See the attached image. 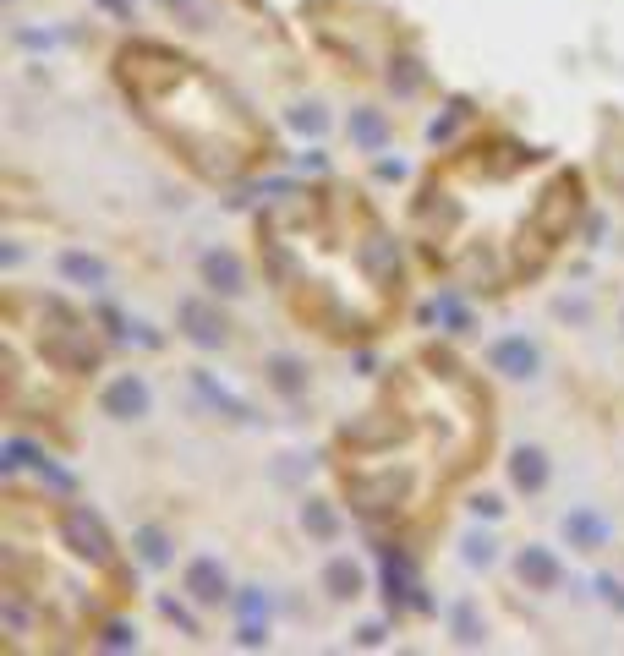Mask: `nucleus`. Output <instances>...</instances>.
Masks as SVG:
<instances>
[{
	"mask_svg": "<svg viewBox=\"0 0 624 656\" xmlns=\"http://www.w3.org/2000/svg\"><path fill=\"white\" fill-rule=\"evenodd\" d=\"M99 646L104 651H137V629L126 618H104L99 624Z\"/></svg>",
	"mask_w": 624,
	"mask_h": 656,
	"instance_id": "bb28decb",
	"label": "nucleus"
},
{
	"mask_svg": "<svg viewBox=\"0 0 624 656\" xmlns=\"http://www.w3.org/2000/svg\"><path fill=\"white\" fill-rule=\"evenodd\" d=\"M515 574H520V585H526V591H559V585H564L559 553H553V547H542V542L520 547V553H515Z\"/></svg>",
	"mask_w": 624,
	"mask_h": 656,
	"instance_id": "9d476101",
	"label": "nucleus"
},
{
	"mask_svg": "<svg viewBox=\"0 0 624 656\" xmlns=\"http://www.w3.org/2000/svg\"><path fill=\"white\" fill-rule=\"evenodd\" d=\"M488 367L504 372V378H515V383H531L542 372V350L531 345L526 334H504V339L488 345Z\"/></svg>",
	"mask_w": 624,
	"mask_h": 656,
	"instance_id": "6e6552de",
	"label": "nucleus"
},
{
	"mask_svg": "<svg viewBox=\"0 0 624 656\" xmlns=\"http://www.w3.org/2000/svg\"><path fill=\"white\" fill-rule=\"evenodd\" d=\"M181 591L198 607H219V602H230V574L219 558H192L187 574H181Z\"/></svg>",
	"mask_w": 624,
	"mask_h": 656,
	"instance_id": "1a4fd4ad",
	"label": "nucleus"
},
{
	"mask_svg": "<svg viewBox=\"0 0 624 656\" xmlns=\"http://www.w3.org/2000/svg\"><path fill=\"white\" fill-rule=\"evenodd\" d=\"M285 121H291V132H302V137H318L323 126H329V115H323V104H296V110L285 115Z\"/></svg>",
	"mask_w": 624,
	"mask_h": 656,
	"instance_id": "cd10ccee",
	"label": "nucleus"
},
{
	"mask_svg": "<svg viewBox=\"0 0 624 656\" xmlns=\"http://www.w3.org/2000/svg\"><path fill=\"white\" fill-rule=\"evenodd\" d=\"M22 465H33V471H44L55 487H66V476L50 465V454H44L39 443H28V438H6V449H0V471L11 476V471H22Z\"/></svg>",
	"mask_w": 624,
	"mask_h": 656,
	"instance_id": "f3484780",
	"label": "nucleus"
},
{
	"mask_svg": "<svg viewBox=\"0 0 624 656\" xmlns=\"http://www.w3.org/2000/svg\"><path fill=\"white\" fill-rule=\"evenodd\" d=\"M384 635H389L384 624H362V629H356V640H362V646H384Z\"/></svg>",
	"mask_w": 624,
	"mask_h": 656,
	"instance_id": "72a5a7b5",
	"label": "nucleus"
},
{
	"mask_svg": "<svg viewBox=\"0 0 624 656\" xmlns=\"http://www.w3.org/2000/svg\"><path fill=\"white\" fill-rule=\"evenodd\" d=\"M345 492H351V509H356V514H389V509H400V503H406L411 476L389 465V471H373V476H351Z\"/></svg>",
	"mask_w": 624,
	"mask_h": 656,
	"instance_id": "39448f33",
	"label": "nucleus"
},
{
	"mask_svg": "<svg viewBox=\"0 0 624 656\" xmlns=\"http://www.w3.org/2000/svg\"><path fill=\"white\" fill-rule=\"evenodd\" d=\"M378 175H384V181H400V175H406V164H400V159H378Z\"/></svg>",
	"mask_w": 624,
	"mask_h": 656,
	"instance_id": "f704fd0d",
	"label": "nucleus"
},
{
	"mask_svg": "<svg viewBox=\"0 0 624 656\" xmlns=\"http://www.w3.org/2000/svg\"><path fill=\"white\" fill-rule=\"evenodd\" d=\"M302 531L318 536V542H334V536H340V514H334V503L307 498V503H302Z\"/></svg>",
	"mask_w": 624,
	"mask_h": 656,
	"instance_id": "412c9836",
	"label": "nucleus"
},
{
	"mask_svg": "<svg viewBox=\"0 0 624 656\" xmlns=\"http://www.w3.org/2000/svg\"><path fill=\"white\" fill-rule=\"evenodd\" d=\"M422 82H427V72H422V61H416V55H395V61H389V88H395L400 99H411Z\"/></svg>",
	"mask_w": 624,
	"mask_h": 656,
	"instance_id": "b1692460",
	"label": "nucleus"
},
{
	"mask_svg": "<svg viewBox=\"0 0 624 656\" xmlns=\"http://www.w3.org/2000/svg\"><path fill=\"white\" fill-rule=\"evenodd\" d=\"M61 312V328H50V334L39 339V350H44V361L50 367H61V372H94L99 367V339L83 328V318H72L66 307H55Z\"/></svg>",
	"mask_w": 624,
	"mask_h": 656,
	"instance_id": "f03ea898",
	"label": "nucleus"
},
{
	"mask_svg": "<svg viewBox=\"0 0 624 656\" xmlns=\"http://www.w3.org/2000/svg\"><path fill=\"white\" fill-rule=\"evenodd\" d=\"M323 591L334 596V602H356V596L367 591V580H362V564H356V558H329V564H323Z\"/></svg>",
	"mask_w": 624,
	"mask_h": 656,
	"instance_id": "a211bd4d",
	"label": "nucleus"
},
{
	"mask_svg": "<svg viewBox=\"0 0 624 656\" xmlns=\"http://www.w3.org/2000/svg\"><path fill=\"white\" fill-rule=\"evenodd\" d=\"M548 476H553V465H548V454H542L537 443H520V449L510 454V482H515V492L537 498V492L548 487Z\"/></svg>",
	"mask_w": 624,
	"mask_h": 656,
	"instance_id": "4468645a",
	"label": "nucleus"
},
{
	"mask_svg": "<svg viewBox=\"0 0 624 656\" xmlns=\"http://www.w3.org/2000/svg\"><path fill=\"white\" fill-rule=\"evenodd\" d=\"M170 6H187V0H170Z\"/></svg>",
	"mask_w": 624,
	"mask_h": 656,
	"instance_id": "e433bc0d",
	"label": "nucleus"
},
{
	"mask_svg": "<svg viewBox=\"0 0 624 656\" xmlns=\"http://www.w3.org/2000/svg\"><path fill=\"white\" fill-rule=\"evenodd\" d=\"M471 514H477V520H499V514H504V498H493V492H477V498H471Z\"/></svg>",
	"mask_w": 624,
	"mask_h": 656,
	"instance_id": "473e14b6",
	"label": "nucleus"
},
{
	"mask_svg": "<svg viewBox=\"0 0 624 656\" xmlns=\"http://www.w3.org/2000/svg\"><path fill=\"white\" fill-rule=\"evenodd\" d=\"M94 6H104V11H115V17H132V0H94Z\"/></svg>",
	"mask_w": 624,
	"mask_h": 656,
	"instance_id": "c9c22d12",
	"label": "nucleus"
},
{
	"mask_svg": "<svg viewBox=\"0 0 624 656\" xmlns=\"http://www.w3.org/2000/svg\"><path fill=\"white\" fill-rule=\"evenodd\" d=\"M356 257H362V268L378 279V285H400V246L384 236V230H373L362 246H356Z\"/></svg>",
	"mask_w": 624,
	"mask_h": 656,
	"instance_id": "2eb2a0df",
	"label": "nucleus"
},
{
	"mask_svg": "<svg viewBox=\"0 0 624 656\" xmlns=\"http://www.w3.org/2000/svg\"><path fill=\"white\" fill-rule=\"evenodd\" d=\"M236 613L241 618H269V596H263L258 585H247V591L236 596Z\"/></svg>",
	"mask_w": 624,
	"mask_h": 656,
	"instance_id": "7c9ffc66",
	"label": "nucleus"
},
{
	"mask_svg": "<svg viewBox=\"0 0 624 656\" xmlns=\"http://www.w3.org/2000/svg\"><path fill=\"white\" fill-rule=\"evenodd\" d=\"M55 268H61V279L77 285V290H104L110 285V268H104V257H94V252H61Z\"/></svg>",
	"mask_w": 624,
	"mask_h": 656,
	"instance_id": "dca6fc26",
	"label": "nucleus"
},
{
	"mask_svg": "<svg viewBox=\"0 0 624 656\" xmlns=\"http://www.w3.org/2000/svg\"><path fill=\"white\" fill-rule=\"evenodd\" d=\"M427 318H438V323H449V334H466V328H471V312H466V307H460V301H455V296H449V290H444V296H438V301H433V307H427Z\"/></svg>",
	"mask_w": 624,
	"mask_h": 656,
	"instance_id": "a878e982",
	"label": "nucleus"
},
{
	"mask_svg": "<svg viewBox=\"0 0 624 656\" xmlns=\"http://www.w3.org/2000/svg\"><path fill=\"white\" fill-rule=\"evenodd\" d=\"M460 558H466L471 569H488V564H499V542H493L488 531H471L466 542H460Z\"/></svg>",
	"mask_w": 624,
	"mask_h": 656,
	"instance_id": "393cba45",
	"label": "nucleus"
},
{
	"mask_svg": "<svg viewBox=\"0 0 624 656\" xmlns=\"http://www.w3.org/2000/svg\"><path fill=\"white\" fill-rule=\"evenodd\" d=\"M575 219H581V175H553V186L537 197V208H531V230H537L542 241H570Z\"/></svg>",
	"mask_w": 624,
	"mask_h": 656,
	"instance_id": "f257e3e1",
	"label": "nucleus"
},
{
	"mask_svg": "<svg viewBox=\"0 0 624 656\" xmlns=\"http://www.w3.org/2000/svg\"><path fill=\"white\" fill-rule=\"evenodd\" d=\"M192 389H198V394H203V400L214 405V410H225V416H236V421H252V405H241L230 389H219V383L208 378V372H192Z\"/></svg>",
	"mask_w": 624,
	"mask_h": 656,
	"instance_id": "5701e85b",
	"label": "nucleus"
},
{
	"mask_svg": "<svg viewBox=\"0 0 624 656\" xmlns=\"http://www.w3.org/2000/svg\"><path fill=\"white\" fill-rule=\"evenodd\" d=\"M378 569H384V596H389V607H395V613H433V602L422 596V580H416L411 558L400 553L395 542L378 547Z\"/></svg>",
	"mask_w": 624,
	"mask_h": 656,
	"instance_id": "20e7f679",
	"label": "nucleus"
},
{
	"mask_svg": "<svg viewBox=\"0 0 624 656\" xmlns=\"http://www.w3.org/2000/svg\"><path fill=\"white\" fill-rule=\"evenodd\" d=\"M159 613H165V618H170V624H176V629H181V635H198V618H192V613H187V607H181V602H176V596H159Z\"/></svg>",
	"mask_w": 624,
	"mask_h": 656,
	"instance_id": "c756f323",
	"label": "nucleus"
},
{
	"mask_svg": "<svg viewBox=\"0 0 624 656\" xmlns=\"http://www.w3.org/2000/svg\"><path fill=\"white\" fill-rule=\"evenodd\" d=\"M61 542L72 547L83 564H94V569H110L115 564V542H110L104 520L88 509V503H72V509L61 514Z\"/></svg>",
	"mask_w": 624,
	"mask_h": 656,
	"instance_id": "7ed1b4c3",
	"label": "nucleus"
},
{
	"mask_svg": "<svg viewBox=\"0 0 624 656\" xmlns=\"http://www.w3.org/2000/svg\"><path fill=\"white\" fill-rule=\"evenodd\" d=\"M466 115H471V104H466V99H455V104H449V115H444V121H433V126H427V137H433V143H449V137H455V126L466 121Z\"/></svg>",
	"mask_w": 624,
	"mask_h": 656,
	"instance_id": "c85d7f7f",
	"label": "nucleus"
},
{
	"mask_svg": "<svg viewBox=\"0 0 624 656\" xmlns=\"http://www.w3.org/2000/svg\"><path fill=\"white\" fill-rule=\"evenodd\" d=\"M236 640H241V646H247V651H258V646H269V618H263V624H258V618H241V629H236Z\"/></svg>",
	"mask_w": 624,
	"mask_h": 656,
	"instance_id": "2f4dec72",
	"label": "nucleus"
},
{
	"mask_svg": "<svg viewBox=\"0 0 624 656\" xmlns=\"http://www.w3.org/2000/svg\"><path fill=\"white\" fill-rule=\"evenodd\" d=\"M132 547H137V558H143L148 569H165V564H170V536L159 531V525H137V531H132Z\"/></svg>",
	"mask_w": 624,
	"mask_h": 656,
	"instance_id": "4be33fe9",
	"label": "nucleus"
},
{
	"mask_svg": "<svg viewBox=\"0 0 624 656\" xmlns=\"http://www.w3.org/2000/svg\"><path fill=\"white\" fill-rule=\"evenodd\" d=\"M99 410H104L110 421H143L148 410H154V389H148V378H143V372H121V378H110V383H104Z\"/></svg>",
	"mask_w": 624,
	"mask_h": 656,
	"instance_id": "0eeeda50",
	"label": "nucleus"
},
{
	"mask_svg": "<svg viewBox=\"0 0 624 656\" xmlns=\"http://www.w3.org/2000/svg\"><path fill=\"white\" fill-rule=\"evenodd\" d=\"M198 274H203V285L214 290V296H241V290H247V268H241V257L225 252V246H214V252L198 257Z\"/></svg>",
	"mask_w": 624,
	"mask_h": 656,
	"instance_id": "9b49d317",
	"label": "nucleus"
},
{
	"mask_svg": "<svg viewBox=\"0 0 624 656\" xmlns=\"http://www.w3.org/2000/svg\"><path fill=\"white\" fill-rule=\"evenodd\" d=\"M176 328H181V339L198 345V350H219L230 339V318L208 296H187V301H181V307H176Z\"/></svg>",
	"mask_w": 624,
	"mask_h": 656,
	"instance_id": "423d86ee",
	"label": "nucleus"
},
{
	"mask_svg": "<svg viewBox=\"0 0 624 656\" xmlns=\"http://www.w3.org/2000/svg\"><path fill=\"white\" fill-rule=\"evenodd\" d=\"M564 542H570L575 553H603V547L614 542V525L597 509H570L564 514Z\"/></svg>",
	"mask_w": 624,
	"mask_h": 656,
	"instance_id": "f8f14e48",
	"label": "nucleus"
},
{
	"mask_svg": "<svg viewBox=\"0 0 624 656\" xmlns=\"http://www.w3.org/2000/svg\"><path fill=\"white\" fill-rule=\"evenodd\" d=\"M6 6H11V0H6Z\"/></svg>",
	"mask_w": 624,
	"mask_h": 656,
	"instance_id": "4c0bfd02",
	"label": "nucleus"
},
{
	"mask_svg": "<svg viewBox=\"0 0 624 656\" xmlns=\"http://www.w3.org/2000/svg\"><path fill=\"white\" fill-rule=\"evenodd\" d=\"M449 635H455V646H482V640H488V618L477 613V602L449 607Z\"/></svg>",
	"mask_w": 624,
	"mask_h": 656,
	"instance_id": "aec40b11",
	"label": "nucleus"
},
{
	"mask_svg": "<svg viewBox=\"0 0 624 656\" xmlns=\"http://www.w3.org/2000/svg\"><path fill=\"white\" fill-rule=\"evenodd\" d=\"M263 378H269V389L285 394V400H302L307 394V367L296 356H269L263 361Z\"/></svg>",
	"mask_w": 624,
	"mask_h": 656,
	"instance_id": "6ab92c4d",
	"label": "nucleus"
},
{
	"mask_svg": "<svg viewBox=\"0 0 624 656\" xmlns=\"http://www.w3.org/2000/svg\"><path fill=\"white\" fill-rule=\"evenodd\" d=\"M345 132H351V143L362 148V154H384L389 137H395V126H389L384 110H373V104H356L351 121H345Z\"/></svg>",
	"mask_w": 624,
	"mask_h": 656,
	"instance_id": "ddd939ff",
	"label": "nucleus"
}]
</instances>
